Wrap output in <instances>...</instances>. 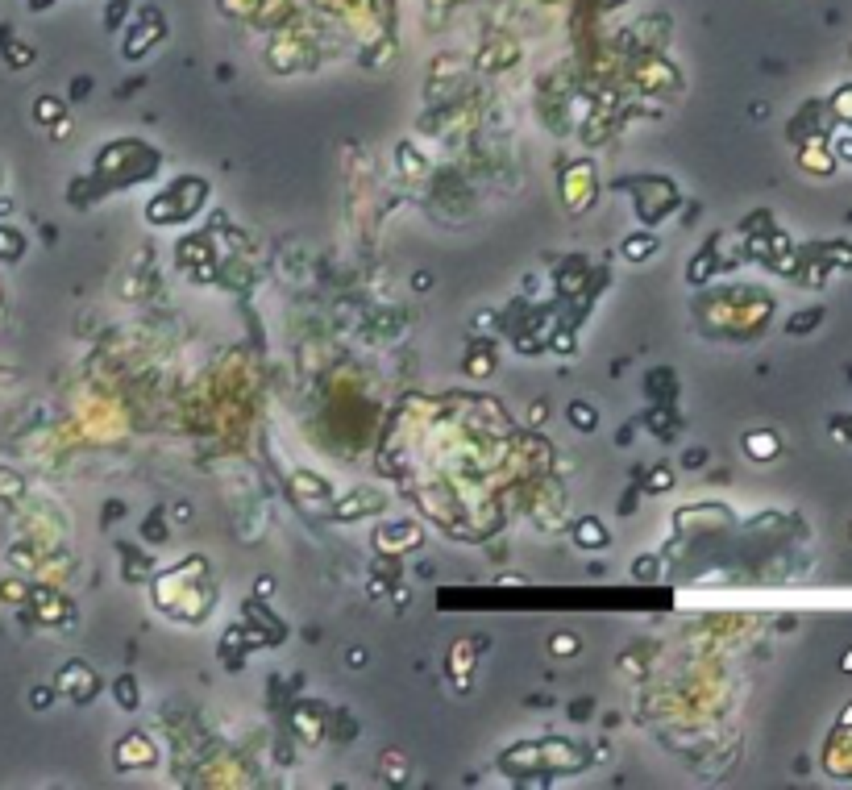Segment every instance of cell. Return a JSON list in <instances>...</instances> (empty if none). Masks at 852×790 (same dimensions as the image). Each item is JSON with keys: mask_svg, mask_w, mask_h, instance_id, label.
<instances>
[{"mask_svg": "<svg viewBox=\"0 0 852 790\" xmlns=\"http://www.w3.org/2000/svg\"><path fill=\"white\" fill-rule=\"evenodd\" d=\"M799 163L811 167V171H819V175H828V171H831V154H828V150H819V138H815V146H806Z\"/></svg>", "mask_w": 852, "mask_h": 790, "instance_id": "obj_13", "label": "cell"}, {"mask_svg": "<svg viewBox=\"0 0 852 790\" xmlns=\"http://www.w3.org/2000/svg\"><path fill=\"white\" fill-rule=\"evenodd\" d=\"M586 200H595V171L586 167V163H574V167H570V179H565V204L578 213Z\"/></svg>", "mask_w": 852, "mask_h": 790, "instance_id": "obj_6", "label": "cell"}, {"mask_svg": "<svg viewBox=\"0 0 852 790\" xmlns=\"http://www.w3.org/2000/svg\"><path fill=\"white\" fill-rule=\"evenodd\" d=\"M154 761H158V749H154L142 732L125 736V744L117 749V766H121V769H150Z\"/></svg>", "mask_w": 852, "mask_h": 790, "instance_id": "obj_4", "label": "cell"}, {"mask_svg": "<svg viewBox=\"0 0 852 790\" xmlns=\"http://www.w3.org/2000/svg\"><path fill=\"white\" fill-rule=\"evenodd\" d=\"M819 258H823V263H831V266H852V245H828Z\"/></svg>", "mask_w": 852, "mask_h": 790, "instance_id": "obj_19", "label": "cell"}, {"mask_svg": "<svg viewBox=\"0 0 852 790\" xmlns=\"http://www.w3.org/2000/svg\"><path fill=\"white\" fill-rule=\"evenodd\" d=\"M844 432H848V437H852V420H848V425H844Z\"/></svg>", "mask_w": 852, "mask_h": 790, "instance_id": "obj_29", "label": "cell"}, {"mask_svg": "<svg viewBox=\"0 0 852 790\" xmlns=\"http://www.w3.org/2000/svg\"><path fill=\"white\" fill-rule=\"evenodd\" d=\"M34 9H46V0H34Z\"/></svg>", "mask_w": 852, "mask_h": 790, "instance_id": "obj_28", "label": "cell"}, {"mask_svg": "<svg viewBox=\"0 0 852 790\" xmlns=\"http://www.w3.org/2000/svg\"><path fill=\"white\" fill-rule=\"evenodd\" d=\"M478 637H474V645H453V653H449V674L458 678V682H466V674H470V666H474V653H478Z\"/></svg>", "mask_w": 852, "mask_h": 790, "instance_id": "obj_11", "label": "cell"}, {"mask_svg": "<svg viewBox=\"0 0 852 790\" xmlns=\"http://www.w3.org/2000/svg\"><path fill=\"white\" fill-rule=\"evenodd\" d=\"M379 507H383V495H379V491H358V495H349V500L337 503V516L341 520H354V516L379 512Z\"/></svg>", "mask_w": 852, "mask_h": 790, "instance_id": "obj_9", "label": "cell"}, {"mask_svg": "<svg viewBox=\"0 0 852 790\" xmlns=\"http://www.w3.org/2000/svg\"><path fill=\"white\" fill-rule=\"evenodd\" d=\"M744 454H749V457H756V462H769V457H778V454H781V441H778V432H769V429L749 432V437H744Z\"/></svg>", "mask_w": 852, "mask_h": 790, "instance_id": "obj_8", "label": "cell"}, {"mask_svg": "<svg viewBox=\"0 0 852 790\" xmlns=\"http://www.w3.org/2000/svg\"><path fill=\"white\" fill-rule=\"evenodd\" d=\"M113 694H117V703H121L125 711H133V707H138V682H133V678H117Z\"/></svg>", "mask_w": 852, "mask_h": 790, "instance_id": "obj_17", "label": "cell"}, {"mask_svg": "<svg viewBox=\"0 0 852 790\" xmlns=\"http://www.w3.org/2000/svg\"><path fill=\"white\" fill-rule=\"evenodd\" d=\"M574 541H578V550H607V528L595 516H586V520L574 525Z\"/></svg>", "mask_w": 852, "mask_h": 790, "instance_id": "obj_10", "label": "cell"}, {"mask_svg": "<svg viewBox=\"0 0 852 790\" xmlns=\"http://www.w3.org/2000/svg\"><path fill=\"white\" fill-rule=\"evenodd\" d=\"M58 691L71 694L75 703H88V699L96 694V674L88 670L83 662H71V666L63 670V678H58Z\"/></svg>", "mask_w": 852, "mask_h": 790, "instance_id": "obj_5", "label": "cell"}, {"mask_svg": "<svg viewBox=\"0 0 852 790\" xmlns=\"http://www.w3.org/2000/svg\"><path fill=\"white\" fill-rule=\"evenodd\" d=\"M34 117L42 121V125H54V121L63 117V100H54V96H42L38 104H34Z\"/></svg>", "mask_w": 852, "mask_h": 790, "instance_id": "obj_15", "label": "cell"}, {"mask_svg": "<svg viewBox=\"0 0 852 790\" xmlns=\"http://www.w3.org/2000/svg\"><path fill=\"white\" fill-rule=\"evenodd\" d=\"M21 250H25V238L17 233V229H0V258H21Z\"/></svg>", "mask_w": 852, "mask_h": 790, "instance_id": "obj_14", "label": "cell"}, {"mask_svg": "<svg viewBox=\"0 0 852 790\" xmlns=\"http://www.w3.org/2000/svg\"><path fill=\"white\" fill-rule=\"evenodd\" d=\"M345 662H349V666H362L366 653H362V649H349V653H345Z\"/></svg>", "mask_w": 852, "mask_h": 790, "instance_id": "obj_25", "label": "cell"}, {"mask_svg": "<svg viewBox=\"0 0 852 790\" xmlns=\"http://www.w3.org/2000/svg\"><path fill=\"white\" fill-rule=\"evenodd\" d=\"M570 425H574V429H595V425H599V416H595V407H590V404H570Z\"/></svg>", "mask_w": 852, "mask_h": 790, "instance_id": "obj_16", "label": "cell"}, {"mask_svg": "<svg viewBox=\"0 0 852 790\" xmlns=\"http://www.w3.org/2000/svg\"><path fill=\"white\" fill-rule=\"evenodd\" d=\"M204 192H208V188H204L200 179H179L170 192H163V196H154V200H150V221H154V225L183 221L188 213H195V208H200Z\"/></svg>", "mask_w": 852, "mask_h": 790, "instance_id": "obj_2", "label": "cell"}, {"mask_svg": "<svg viewBox=\"0 0 852 790\" xmlns=\"http://www.w3.org/2000/svg\"><path fill=\"white\" fill-rule=\"evenodd\" d=\"M46 703H50V691H34V707H38V711H42Z\"/></svg>", "mask_w": 852, "mask_h": 790, "instance_id": "obj_26", "label": "cell"}, {"mask_svg": "<svg viewBox=\"0 0 852 790\" xmlns=\"http://www.w3.org/2000/svg\"><path fill=\"white\" fill-rule=\"evenodd\" d=\"M515 761H524L528 769H561V774H570V769L586 766V753L574 749L570 741H545V744H528V749H524V744H520V749H508L499 766H515Z\"/></svg>", "mask_w": 852, "mask_h": 790, "instance_id": "obj_1", "label": "cell"}, {"mask_svg": "<svg viewBox=\"0 0 852 790\" xmlns=\"http://www.w3.org/2000/svg\"><path fill=\"white\" fill-rule=\"evenodd\" d=\"M620 188H628V192L636 196L640 221H661V216H669V208L678 204L674 183H665V179H620Z\"/></svg>", "mask_w": 852, "mask_h": 790, "instance_id": "obj_3", "label": "cell"}, {"mask_svg": "<svg viewBox=\"0 0 852 790\" xmlns=\"http://www.w3.org/2000/svg\"><path fill=\"white\" fill-rule=\"evenodd\" d=\"M682 462H686V466H699V462H703V450H690V454L682 457Z\"/></svg>", "mask_w": 852, "mask_h": 790, "instance_id": "obj_27", "label": "cell"}, {"mask_svg": "<svg viewBox=\"0 0 852 790\" xmlns=\"http://www.w3.org/2000/svg\"><path fill=\"white\" fill-rule=\"evenodd\" d=\"M836 154L852 163V133H840V138H836Z\"/></svg>", "mask_w": 852, "mask_h": 790, "instance_id": "obj_22", "label": "cell"}, {"mask_svg": "<svg viewBox=\"0 0 852 790\" xmlns=\"http://www.w3.org/2000/svg\"><path fill=\"white\" fill-rule=\"evenodd\" d=\"M707 270H711V254H699V258H694V266H690V279H694V283H703Z\"/></svg>", "mask_w": 852, "mask_h": 790, "instance_id": "obj_20", "label": "cell"}, {"mask_svg": "<svg viewBox=\"0 0 852 790\" xmlns=\"http://www.w3.org/2000/svg\"><path fill=\"white\" fill-rule=\"evenodd\" d=\"M0 595H4V599H21L25 587H21V582H4V587H0Z\"/></svg>", "mask_w": 852, "mask_h": 790, "instance_id": "obj_23", "label": "cell"}, {"mask_svg": "<svg viewBox=\"0 0 852 790\" xmlns=\"http://www.w3.org/2000/svg\"><path fill=\"white\" fill-rule=\"evenodd\" d=\"M669 487V470H653V491H665Z\"/></svg>", "mask_w": 852, "mask_h": 790, "instance_id": "obj_24", "label": "cell"}, {"mask_svg": "<svg viewBox=\"0 0 852 790\" xmlns=\"http://www.w3.org/2000/svg\"><path fill=\"white\" fill-rule=\"evenodd\" d=\"M657 250V241L649 238V233H632V238L624 241V258H632V263H640V258H649Z\"/></svg>", "mask_w": 852, "mask_h": 790, "instance_id": "obj_12", "label": "cell"}, {"mask_svg": "<svg viewBox=\"0 0 852 790\" xmlns=\"http://www.w3.org/2000/svg\"><path fill=\"white\" fill-rule=\"evenodd\" d=\"M553 653H578V637H570V632L553 637Z\"/></svg>", "mask_w": 852, "mask_h": 790, "instance_id": "obj_21", "label": "cell"}, {"mask_svg": "<svg viewBox=\"0 0 852 790\" xmlns=\"http://www.w3.org/2000/svg\"><path fill=\"white\" fill-rule=\"evenodd\" d=\"M819 320H823V308H811V312H799V316H790V325H786V329H790V333H806V329H815Z\"/></svg>", "mask_w": 852, "mask_h": 790, "instance_id": "obj_18", "label": "cell"}, {"mask_svg": "<svg viewBox=\"0 0 852 790\" xmlns=\"http://www.w3.org/2000/svg\"><path fill=\"white\" fill-rule=\"evenodd\" d=\"M374 541H379V553H404L420 541V528L416 525H383Z\"/></svg>", "mask_w": 852, "mask_h": 790, "instance_id": "obj_7", "label": "cell"}]
</instances>
